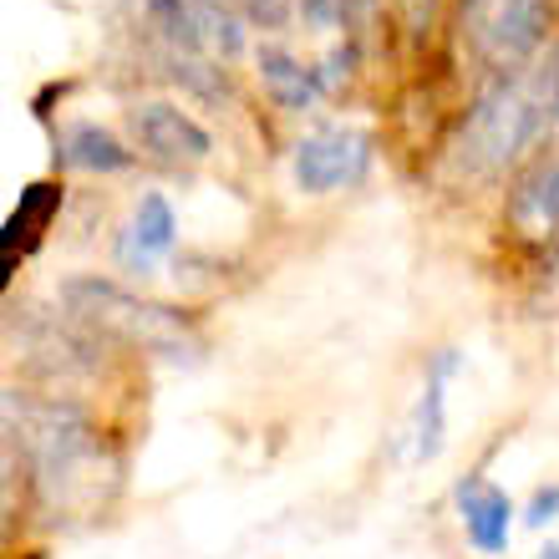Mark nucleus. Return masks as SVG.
I'll list each match as a JSON object with an SVG mask.
<instances>
[{"instance_id": "obj_1", "label": "nucleus", "mask_w": 559, "mask_h": 559, "mask_svg": "<svg viewBox=\"0 0 559 559\" xmlns=\"http://www.w3.org/2000/svg\"><path fill=\"white\" fill-rule=\"evenodd\" d=\"M5 432L26 463L31 493L51 514H97L118 488V457L103 442L87 407L72 397L5 392Z\"/></svg>"}, {"instance_id": "obj_2", "label": "nucleus", "mask_w": 559, "mask_h": 559, "mask_svg": "<svg viewBox=\"0 0 559 559\" xmlns=\"http://www.w3.org/2000/svg\"><path fill=\"white\" fill-rule=\"evenodd\" d=\"M61 306H67L72 321H82L97 336H112L122 346L153 352L163 361H199L204 356V336H199L189 310L147 300V295L128 290L118 280H103V275L61 280Z\"/></svg>"}, {"instance_id": "obj_3", "label": "nucleus", "mask_w": 559, "mask_h": 559, "mask_svg": "<svg viewBox=\"0 0 559 559\" xmlns=\"http://www.w3.org/2000/svg\"><path fill=\"white\" fill-rule=\"evenodd\" d=\"M545 143H555V138H549V122L534 107L530 87H524V67H519V72H493L484 82V92L463 112L453 153L468 174L493 178L509 168H524Z\"/></svg>"}, {"instance_id": "obj_4", "label": "nucleus", "mask_w": 559, "mask_h": 559, "mask_svg": "<svg viewBox=\"0 0 559 559\" xmlns=\"http://www.w3.org/2000/svg\"><path fill=\"white\" fill-rule=\"evenodd\" d=\"M122 122H128L133 153L158 168H199L214 158V133L174 97H138L122 107Z\"/></svg>"}, {"instance_id": "obj_5", "label": "nucleus", "mask_w": 559, "mask_h": 559, "mask_svg": "<svg viewBox=\"0 0 559 559\" xmlns=\"http://www.w3.org/2000/svg\"><path fill=\"white\" fill-rule=\"evenodd\" d=\"M371 133L346 122H321L290 143V178L300 193H336L356 189L371 168Z\"/></svg>"}, {"instance_id": "obj_6", "label": "nucleus", "mask_w": 559, "mask_h": 559, "mask_svg": "<svg viewBox=\"0 0 559 559\" xmlns=\"http://www.w3.org/2000/svg\"><path fill=\"white\" fill-rule=\"evenodd\" d=\"M503 229L524 245H545L559 235V138L514 174L503 199Z\"/></svg>"}, {"instance_id": "obj_7", "label": "nucleus", "mask_w": 559, "mask_h": 559, "mask_svg": "<svg viewBox=\"0 0 559 559\" xmlns=\"http://www.w3.org/2000/svg\"><path fill=\"white\" fill-rule=\"evenodd\" d=\"M174 250H178V214H174V204H168V193L147 189L143 199L128 209V219L118 224V235H112V265H118L122 275L147 280Z\"/></svg>"}, {"instance_id": "obj_8", "label": "nucleus", "mask_w": 559, "mask_h": 559, "mask_svg": "<svg viewBox=\"0 0 559 559\" xmlns=\"http://www.w3.org/2000/svg\"><path fill=\"white\" fill-rule=\"evenodd\" d=\"M549 41H555V0H499L478 51L493 72H519Z\"/></svg>"}, {"instance_id": "obj_9", "label": "nucleus", "mask_w": 559, "mask_h": 559, "mask_svg": "<svg viewBox=\"0 0 559 559\" xmlns=\"http://www.w3.org/2000/svg\"><path fill=\"white\" fill-rule=\"evenodd\" d=\"M21 346H26V367L41 371L51 386H72L76 377H92L97 371V331H87L82 321L61 316V321H36L21 325Z\"/></svg>"}, {"instance_id": "obj_10", "label": "nucleus", "mask_w": 559, "mask_h": 559, "mask_svg": "<svg viewBox=\"0 0 559 559\" xmlns=\"http://www.w3.org/2000/svg\"><path fill=\"white\" fill-rule=\"evenodd\" d=\"M453 509L478 555H503L509 549V539H514V499L499 484H488L484 473H468L453 488Z\"/></svg>"}, {"instance_id": "obj_11", "label": "nucleus", "mask_w": 559, "mask_h": 559, "mask_svg": "<svg viewBox=\"0 0 559 559\" xmlns=\"http://www.w3.org/2000/svg\"><path fill=\"white\" fill-rule=\"evenodd\" d=\"M463 367V352L457 346H442L432 361H427V382L413 402V417L402 427V438H407V463H432L442 453V442H448V377Z\"/></svg>"}, {"instance_id": "obj_12", "label": "nucleus", "mask_w": 559, "mask_h": 559, "mask_svg": "<svg viewBox=\"0 0 559 559\" xmlns=\"http://www.w3.org/2000/svg\"><path fill=\"white\" fill-rule=\"evenodd\" d=\"M250 57H254V76H260V92L270 97V107L290 112V118H300V112H316V107H321L325 87H321V76H316V67H310V61H300L295 51H285L280 41H260Z\"/></svg>"}, {"instance_id": "obj_13", "label": "nucleus", "mask_w": 559, "mask_h": 559, "mask_svg": "<svg viewBox=\"0 0 559 559\" xmlns=\"http://www.w3.org/2000/svg\"><path fill=\"white\" fill-rule=\"evenodd\" d=\"M57 168H67V174H128V168H138V153L133 143H122L112 128H103V122L92 118H72L57 128Z\"/></svg>"}, {"instance_id": "obj_14", "label": "nucleus", "mask_w": 559, "mask_h": 559, "mask_svg": "<svg viewBox=\"0 0 559 559\" xmlns=\"http://www.w3.org/2000/svg\"><path fill=\"white\" fill-rule=\"evenodd\" d=\"M193 21H199V36H204L209 57L235 61L250 51V21L229 0H193Z\"/></svg>"}, {"instance_id": "obj_15", "label": "nucleus", "mask_w": 559, "mask_h": 559, "mask_svg": "<svg viewBox=\"0 0 559 559\" xmlns=\"http://www.w3.org/2000/svg\"><path fill=\"white\" fill-rule=\"evenodd\" d=\"M143 21L158 31L163 51H174V57H209L199 21H193V0H143Z\"/></svg>"}, {"instance_id": "obj_16", "label": "nucleus", "mask_w": 559, "mask_h": 559, "mask_svg": "<svg viewBox=\"0 0 559 559\" xmlns=\"http://www.w3.org/2000/svg\"><path fill=\"white\" fill-rule=\"evenodd\" d=\"M356 61H361V46H356V36H346V41H336L331 51L321 57V67H316V76H321L325 97H336L346 82L356 76Z\"/></svg>"}, {"instance_id": "obj_17", "label": "nucleus", "mask_w": 559, "mask_h": 559, "mask_svg": "<svg viewBox=\"0 0 559 559\" xmlns=\"http://www.w3.org/2000/svg\"><path fill=\"white\" fill-rule=\"evenodd\" d=\"M229 5L260 31H285L295 15V0H229Z\"/></svg>"}, {"instance_id": "obj_18", "label": "nucleus", "mask_w": 559, "mask_h": 559, "mask_svg": "<svg viewBox=\"0 0 559 559\" xmlns=\"http://www.w3.org/2000/svg\"><path fill=\"white\" fill-rule=\"evenodd\" d=\"M295 15H300L310 31H352L346 0H295Z\"/></svg>"}, {"instance_id": "obj_19", "label": "nucleus", "mask_w": 559, "mask_h": 559, "mask_svg": "<svg viewBox=\"0 0 559 559\" xmlns=\"http://www.w3.org/2000/svg\"><path fill=\"white\" fill-rule=\"evenodd\" d=\"M499 11V0H457V26L473 36V46H484V31Z\"/></svg>"}, {"instance_id": "obj_20", "label": "nucleus", "mask_w": 559, "mask_h": 559, "mask_svg": "<svg viewBox=\"0 0 559 559\" xmlns=\"http://www.w3.org/2000/svg\"><path fill=\"white\" fill-rule=\"evenodd\" d=\"M549 519H559V484L534 488L530 503H524V524H530V530H545Z\"/></svg>"}, {"instance_id": "obj_21", "label": "nucleus", "mask_w": 559, "mask_h": 559, "mask_svg": "<svg viewBox=\"0 0 559 559\" xmlns=\"http://www.w3.org/2000/svg\"><path fill=\"white\" fill-rule=\"evenodd\" d=\"M397 11H402V26L413 36H423L432 26V15H438V0H397Z\"/></svg>"}, {"instance_id": "obj_22", "label": "nucleus", "mask_w": 559, "mask_h": 559, "mask_svg": "<svg viewBox=\"0 0 559 559\" xmlns=\"http://www.w3.org/2000/svg\"><path fill=\"white\" fill-rule=\"evenodd\" d=\"M377 11H382V0H346V21H352V31H367L371 21H377Z\"/></svg>"}, {"instance_id": "obj_23", "label": "nucleus", "mask_w": 559, "mask_h": 559, "mask_svg": "<svg viewBox=\"0 0 559 559\" xmlns=\"http://www.w3.org/2000/svg\"><path fill=\"white\" fill-rule=\"evenodd\" d=\"M530 559H559V539H549V545H539Z\"/></svg>"}]
</instances>
